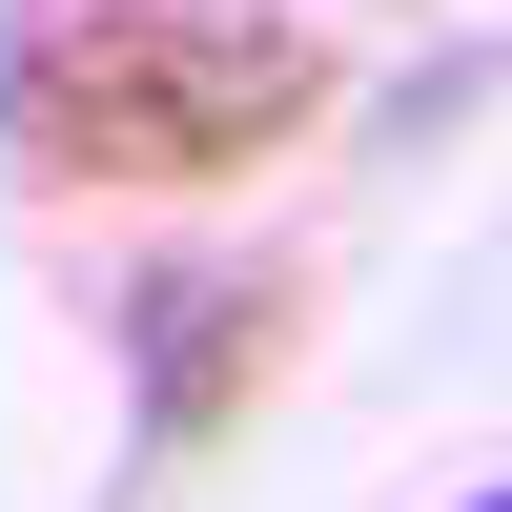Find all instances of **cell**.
<instances>
[{
    "label": "cell",
    "instance_id": "obj_1",
    "mask_svg": "<svg viewBox=\"0 0 512 512\" xmlns=\"http://www.w3.org/2000/svg\"><path fill=\"white\" fill-rule=\"evenodd\" d=\"M328 123L308 0H21L0 21V164L21 185H246Z\"/></svg>",
    "mask_w": 512,
    "mask_h": 512
},
{
    "label": "cell",
    "instance_id": "obj_2",
    "mask_svg": "<svg viewBox=\"0 0 512 512\" xmlns=\"http://www.w3.org/2000/svg\"><path fill=\"white\" fill-rule=\"evenodd\" d=\"M123 349H144V451L185 472V451H226L246 410H267V369H287V267H164L144 308H123Z\"/></svg>",
    "mask_w": 512,
    "mask_h": 512
}]
</instances>
